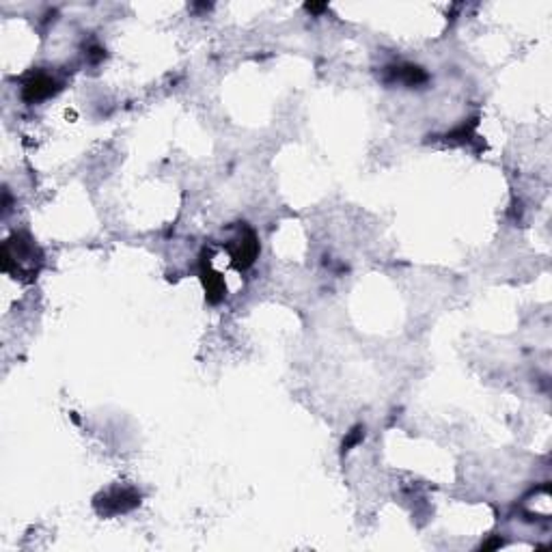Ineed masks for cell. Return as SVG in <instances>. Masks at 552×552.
Here are the masks:
<instances>
[{
  "label": "cell",
  "instance_id": "6da1fadb",
  "mask_svg": "<svg viewBox=\"0 0 552 552\" xmlns=\"http://www.w3.org/2000/svg\"><path fill=\"white\" fill-rule=\"evenodd\" d=\"M231 257H233V261H235V265L237 268H247V265H251L253 261H255V257H257V251H259V247H257V237L251 233V231H247V235H239V237H235V239H231Z\"/></svg>",
  "mask_w": 552,
  "mask_h": 552
},
{
  "label": "cell",
  "instance_id": "7a4b0ae2",
  "mask_svg": "<svg viewBox=\"0 0 552 552\" xmlns=\"http://www.w3.org/2000/svg\"><path fill=\"white\" fill-rule=\"evenodd\" d=\"M52 86H54V80H52V78L39 76L37 80L26 84V98H28V100H41V98H46V96L52 93Z\"/></svg>",
  "mask_w": 552,
  "mask_h": 552
}]
</instances>
